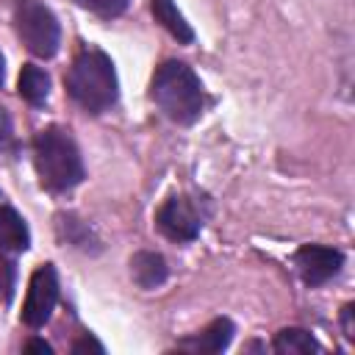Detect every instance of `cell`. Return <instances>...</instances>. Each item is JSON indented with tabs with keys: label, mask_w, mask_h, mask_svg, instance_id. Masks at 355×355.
<instances>
[{
	"label": "cell",
	"mask_w": 355,
	"mask_h": 355,
	"mask_svg": "<svg viewBox=\"0 0 355 355\" xmlns=\"http://www.w3.org/2000/svg\"><path fill=\"white\" fill-rule=\"evenodd\" d=\"M294 266L300 272V277L308 286H322L327 280H333L341 266H344V255L333 247H322V244H305L294 252Z\"/></svg>",
	"instance_id": "cell-7"
},
{
	"label": "cell",
	"mask_w": 355,
	"mask_h": 355,
	"mask_svg": "<svg viewBox=\"0 0 355 355\" xmlns=\"http://www.w3.org/2000/svg\"><path fill=\"white\" fill-rule=\"evenodd\" d=\"M14 147V133H11V119L8 114L0 108V153Z\"/></svg>",
	"instance_id": "cell-17"
},
{
	"label": "cell",
	"mask_w": 355,
	"mask_h": 355,
	"mask_svg": "<svg viewBox=\"0 0 355 355\" xmlns=\"http://www.w3.org/2000/svg\"><path fill=\"white\" fill-rule=\"evenodd\" d=\"M64 83H67L69 97L89 114L108 111L119 97V80H116L114 61L97 47H86L75 55Z\"/></svg>",
	"instance_id": "cell-1"
},
{
	"label": "cell",
	"mask_w": 355,
	"mask_h": 355,
	"mask_svg": "<svg viewBox=\"0 0 355 355\" xmlns=\"http://www.w3.org/2000/svg\"><path fill=\"white\" fill-rule=\"evenodd\" d=\"M14 28L22 39V44L39 55V58H53L61 44V28L55 14L42 6L39 0H19L14 8Z\"/></svg>",
	"instance_id": "cell-4"
},
{
	"label": "cell",
	"mask_w": 355,
	"mask_h": 355,
	"mask_svg": "<svg viewBox=\"0 0 355 355\" xmlns=\"http://www.w3.org/2000/svg\"><path fill=\"white\" fill-rule=\"evenodd\" d=\"M80 8H86V11H92V14H97V17H103V19H111V17H119L125 8H128V3L130 0H75Z\"/></svg>",
	"instance_id": "cell-15"
},
{
	"label": "cell",
	"mask_w": 355,
	"mask_h": 355,
	"mask_svg": "<svg viewBox=\"0 0 355 355\" xmlns=\"http://www.w3.org/2000/svg\"><path fill=\"white\" fill-rule=\"evenodd\" d=\"M17 89H19V97L28 100L31 105H44L50 97V75L36 64H25L19 72Z\"/></svg>",
	"instance_id": "cell-12"
},
{
	"label": "cell",
	"mask_w": 355,
	"mask_h": 355,
	"mask_svg": "<svg viewBox=\"0 0 355 355\" xmlns=\"http://www.w3.org/2000/svg\"><path fill=\"white\" fill-rule=\"evenodd\" d=\"M158 230L172 241H191L202 227V216L186 197H169L155 214Z\"/></svg>",
	"instance_id": "cell-6"
},
{
	"label": "cell",
	"mask_w": 355,
	"mask_h": 355,
	"mask_svg": "<svg viewBox=\"0 0 355 355\" xmlns=\"http://www.w3.org/2000/svg\"><path fill=\"white\" fill-rule=\"evenodd\" d=\"M3 75H6V69H3V55H0V86H3Z\"/></svg>",
	"instance_id": "cell-21"
},
{
	"label": "cell",
	"mask_w": 355,
	"mask_h": 355,
	"mask_svg": "<svg viewBox=\"0 0 355 355\" xmlns=\"http://www.w3.org/2000/svg\"><path fill=\"white\" fill-rule=\"evenodd\" d=\"M130 277L139 288H158L164 280H166V261L164 255L158 252H150V250H141L130 258Z\"/></svg>",
	"instance_id": "cell-9"
},
{
	"label": "cell",
	"mask_w": 355,
	"mask_h": 355,
	"mask_svg": "<svg viewBox=\"0 0 355 355\" xmlns=\"http://www.w3.org/2000/svg\"><path fill=\"white\" fill-rule=\"evenodd\" d=\"M55 302H58V275L53 263H44L31 275L25 305H22V322L28 327H42L53 316Z\"/></svg>",
	"instance_id": "cell-5"
},
{
	"label": "cell",
	"mask_w": 355,
	"mask_h": 355,
	"mask_svg": "<svg viewBox=\"0 0 355 355\" xmlns=\"http://www.w3.org/2000/svg\"><path fill=\"white\" fill-rule=\"evenodd\" d=\"M150 11H153L155 22H158L161 28H166L178 42H183V44H191V42H194L191 25L186 22V17L178 11V6H175L172 0H150Z\"/></svg>",
	"instance_id": "cell-11"
},
{
	"label": "cell",
	"mask_w": 355,
	"mask_h": 355,
	"mask_svg": "<svg viewBox=\"0 0 355 355\" xmlns=\"http://www.w3.org/2000/svg\"><path fill=\"white\" fill-rule=\"evenodd\" d=\"M14 294V263L6 258V250H0V302H8Z\"/></svg>",
	"instance_id": "cell-16"
},
{
	"label": "cell",
	"mask_w": 355,
	"mask_h": 355,
	"mask_svg": "<svg viewBox=\"0 0 355 355\" xmlns=\"http://www.w3.org/2000/svg\"><path fill=\"white\" fill-rule=\"evenodd\" d=\"M150 94L164 116L178 125H194L205 108L202 83L183 61H164L153 75Z\"/></svg>",
	"instance_id": "cell-2"
},
{
	"label": "cell",
	"mask_w": 355,
	"mask_h": 355,
	"mask_svg": "<svg viewBox=\"0 0 355 355\" xmlns=\"http://www.w3.org/2000/svg\"><path fill=\"white\" fill-rule=\"evenodd\" d=\"M25 349H28V352H44V355L53 352V347H50L47 341H42V338H31V341L25 344Z\"/></svg>",
	"instance_id": "cell-20"
},
{
	"label": "cell",
	"mask_w": 355,
	"mask_h": 355,
	"mask_svg": "<svg viewBox=\"0 0 355 355\" xmlns=\"http://www.w3.org/2000/svg\"><path fill=\"white\" fill-rule=\"evenodd\" d=\"M33 164L44 189L61 194L83 180V158L72 136L61 128H44L33 139Z\"/></svg>",
	"instance_id": "cell-3"
},
{
	"label": "cell",
	"mask_w": 355,
	"mask_h": 355,
	"mask_svg": "<svg viewBox=\"0 0 355 355\" xmlns=\"http://www.w3.org/2000/svg\"><path fill=\"white\" fill-rule=\"evenodd\" d=\"M58 230H61V236H64L69 244H75V247H80V250H89L92 244H97L94 236H92V227L83 225V222L75 219V216H58Z\"/></svg>",
	"instance_id": "cell-14"
},
{
	"label": "cell",
	"mask_w": 355,
	"mask_h": 355,
	"mask_svg": "<svg viewBox=\"0 0 355 355\" xmlns=\"http://www.w3.org/2000/svg\"><path fill=\"white\" fill-rule=\"evenodd\" d=\"M341 319H344V336L352 341V338H355V327H352V305H344Z\"/></svg>",
	"instance_id": "cell-19"
},
{
	"label": "cell",
	"mask_w": 355,
	"mask_h": 355,
	"mask_svg": "<svg viewBox=\"0 0 355 355\" xmlns=\"http://www.w3.org/2000/svg\"><path fill=\"white\" fill-rule=\"evenodd\" d=\"M89 349H94V352H105V347H103L100 341H94L89 333H86L80 341H75V344H72V352H89Z\"/></svg>",
	"instance_id": "cell-18"
},
{
	"label": "cell",
	"mask_w": 355,
	"mask_h": 355,
	"mask_svg": "<svg viewBox=\"0 0 355 355\" xmlns=\"http://www.w3.org/2000/svg\"><path fill=\"white\" fill-rule=\"evenodd\" d=\"M28 247H31V230H28L25 219L14 208L0 205V250L25 252Z\"/></svg>",
	"instance_id": "cell-10"
},
{
	"label": "cell",
	"mask_w": 355,
	"mask_h": 355,
	"mask_svg": "<svg viewBox=\"0 0 355 355\" xmlns=\"http://www.w3.org/2000/svg\"><path fill=\"white\" fill-rule=\"evenodd\" d=\"M230 338H233V322L230 319H214L194 338L180 341L178 349H189V352H222L230 344Z\"/></svg>",
	"instance_id": "cell-8"
},
{
	"label": "cell",
	"mask_w": 355,
	"mask_h": 355,
	"mask_svg": "<svg viewBox=\"0 0 355 355\" xmlns=\"http://www.w3.org/2000/svg\"><path fill=\"white\" fill-rule=\"evenodd\" d=\"M272 349L283 352V355H294V352H319V341L302 330V327H283L280 333H275L272 338Z\"/></svg>",
	"instance_id": "cell-13"
}]
</instances>
